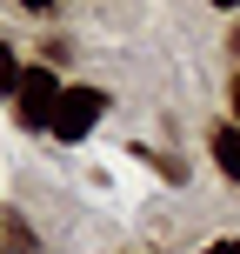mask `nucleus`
I'll return each instance as SVG.
<instances>
[{"label": "nucleus", "mask_w": 240, "mask_h": 254, "mask_svg": "<svg viewBox=\"0 0 240 254\" xmlns=\"http://www.w3.org/2000/svg\"><path fill=\"white\" fill-rule=\"evenodd\" d=\"M20 74H27V67H20V54L0 40V94H13V87H20Z\"/></svg>", "instance_id": "obj_5"}, {"label": "nucleus", "mask_w": 240, "mask_h": 254, "mask_svg": "<svg viewBox=\"0 0 240 254\" xmlns=\"http://www.w3.org/2000/svg\"><path fill=\"white\" fill-rule=\"evenodd\" d=\"M100 114H107V94L100 87H67L60 94V114H53V134H60V140H80Z\"/></svg>", "instance_id": "obj_2"}, {"label": "nucleus", "mask_w": 240, "mask_h": 254, "mask_svg": "<svg viewBox=\"0 0 240 254\" xmlns=\"http://www.w3.org/2000/svg\"><path fill=\"white\" fill-rule=\"evenodd\" d=\"M207 254H240V241H207Z\"/></svg>", "instance_id": "obj_6"}, {"label": "nucleus", "mask_w": 240, "mask_h": 254, "mask_svg": "<svg viewBox=\"0 0 240 254\" xmlns=\"http://www.w3.org/2000/svg\"><path fill=\"white\" fill-rule=\"evenodd\" d=\"M227 107H234V127H240V80H234V87H227Z\"/></svg>", "instance_id": "obj_7"}, {"label": "nucleus", "mask_w": 240, "mask_h": 254, "mask_svg": "<svg viewBox=\"0 0 240 254\" xmlns=\"http://www.w3.org/2000/svg\"><path fill=\"white\" fill-rule=\"evenodd\" d=\"M60 74L53 67H27L20 74V87H13V101H20V121L27 127H53V114H60Z\"/></svg>", "instance_id": "obj_1"}, {"label": "nucleus", "mask_w": 240, "mask_h": 254, "mask_svg": "<svg viewBox=\"0 0 240 254\" xmlns=\"http://www.w3.org/2000/svg\"><path fill=\"white\" fill-rule=\"evenodd\" d=\"M0 254H34V241H27L20 214H0Z\"/></svg>", "instance_id": "obj_4"}, {"label": "nucleus", "mask_w": 240, "mask_h": 254, "mask_svg": "<svg viewBox=\"0 0 240 254\" xmlns=\"http://www.w3.org/2000/svg\"><path fill=\"white\" fill-rule=\"evenodd\" d=\"M207 147H214V167L227 181H240V127L227 121V127H214V140H207Z\"/></svg>", "instance_id": "obj_3"}]
</instances>
